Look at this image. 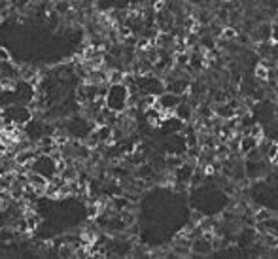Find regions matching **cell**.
Returning a JSON list of instances; mask_svg holds the SVG:
<instances>
[{
	"mask_svg": "<svg viewBox=\"0 0 278 259\" xmlns=\"http://www.w3.org/2000/svg\"><path fill=\"white\" fill-rule=\"evenodd\" d=\"M104 106L110 108L112 112H117V114H123L127 110V106H129V89H127L123 82L108 86L104 95Z\"/></svg>",
	"mask_w": 278,
	"mask_h": 259,
	"instance_id": "obj_1",
	"label": "cell"
},
{
	"mask_svg": "<svg viewBox=\"0 0 278 259\" xmlns=\"http://www.w3.org/2000/svg\"><path fill=\"white\" fill-rule=\"evenodd\" d=\"M30 171H34V173H40L42 176H46L48 180H51L55 174H59V169H57V161L48 154H38L34 159H32V163H30Z\"/></svg>",
	"mask_w": 278,
	"mask_h": 259,
	"instance_id": "obj_2",
	"label": "cell"
},
{
	"mask_svg": "<svg viewBox=\"0 0 278 259\" xmlns=\"http://www.w3.org/2000/svg\"><path fill=\"white\" fill-rule=\"evenodd\" d=\"M180 100H182V96L180 95L171 93V91H163V93H159V95H157L155 106H157L159 110H169V112H173Z\"/></svg>",
	"mask_w": 278,
	"mask_h": 259,
	"instance_id": "obj_3",
	"label": "cell"
},
{
	"mask_svg": "<svg viewBox=\"0 0 278 259\" xmlns=\"http://www.w3.org/2000/svg\"><path fill=\"white\" fill-rule=\"evenodd\" d=\"M193 112H195V108H193L191 102H189L187 98H182V100L176 104V108L173 110V115L174 117H178L184 123H189V121H193Z\"/></svg>",
	"mask_w": 278,
	"mask_h": 259,
	"instance_id": "obj_4",
	"label": "cell"
},
{
	"mask_svg": "<svg viewBox=\"0 0 278 259\" xmlns=\"http://www.w3.org/2000/svg\"><path fill=\"white\" fill-rule=\"evenodd\" d=\"M25 176H27V183H29L30 187L38 193V195H44L46 187H48V182H49L48 178H46V176H42L40 173H34V171H29Z\"/></svg>",
	"mask_w": 278,
	"mask_h": 259,
	"instance_id": "obj_5",
	"label": "cell"
},
{
	"mask_svg": "<svg viewBox=\"0 0 278 259\" xmlns=\"http://www.w3.org/2000/svg\"><path fill=\"white\" fill-rule=\"evenodd\" d=\"M191 254H199V256H206V254H210L214 246H212L210 240H206L204 237H197V239L191 240Z\"/></svg>",
	"mask_w": 278,
	"mask_h": 259,
	"instance_id": "obj_6",
	"label": "cell"
},
{
	"mask_svg": "<svg viewBox=\"0 0 278 259\" xmlns=\"http://www.w3.org/2000/svg\"><path fill=\"white\" fill-rule=\"evenodd\" d=\"M258 138H256V136H252V135H248V133H244V135L240 136L239 138V154H248L250 150H252V148H256V146H258Z\"/></svg>",
	"mask_w": 278,
	"mask_h": 259,
	"instance_id": "obj_7",
	"label": "cell"
},
{
	"mask_svg": "<svg viewBox=\"0 0 278 259\" xmlns=\"http://www.w3.org/2000/svg\"><path fill=\"white\" fill-rule=\"evenodd\" d=\"M125 78L123 68H110L108 70V84H121Z\"/></svg>",
	"mask_w": 278,
	"mask_h": 259,
	"instance_id": "obj_8",
	"label": "cell"
},
{
	"mask_svg": "<svg viewBox=\"0 0 278 259\" xmlns=\"http://www.w3.org/2000/svg\"><path fill=\"white\" fill-rule=\"evenodd\" d=\"M237 34H239V29H235V27H231V25H225L223 29H221V38L223 40H229V42H235L237 40Z\"/></svg>",
	"mask_w": 278,
	"mask_h": 259,
	"instance_id": "obj_9",
	"label": "cell"
},
{
	"mask_svg": "<svg viewBox=\"0 0 278 259\" xmlns=\"http://www.w3.org/2000/svg\"><path fill=\"white\" fill-rule=\"evenodd\" d=\"M273 216H275V214H273V212H271V210H267V208H261V210H258V212H256V214H254V220L259 221V223H261V221L271 220Z\"/></svg>",
	"mask_w": 278,
	"mask_h": 259,
	"instance_id": "obj_10",
	"label": "cell"
},
{
	"mask_svg": "<svg viewBox=\"0 0 278 259\" xmlns=\"http://www.w3.org/2000/svg\"><path fill=\"white\" fill-rule=\"evenodd\" d=\"M246 133L248 135H252V136H256V138H263V127L261 125H258V123H254V125H250L248 129H246Z\"/></svg>",
	"mask_w": 278,
	"mask_h": 259,
	"instance_id": "obj_11",
	"label": "cell"
},
{
	"mask_svg": "<svg viewBox=\"0 0 278 259\" xmlns=\"http://www.w3.org/2000/svg\"><path fill=\"white\" fill-rule=\"evenodd\" d=\"M199 46H201L202 49H214L216 48V42H214L212 36H201V38H199Z\"/></svg>",
	"mask_w": 278,
	"mask_h": 259,
	"instance_id": "obj_12",
	"label": "cell"
},
{
	"mask_svg": "<svg viewBox=\"0 0 278 259\" xmlns=\"http://www.w3.org/2000/svg\"><path fill=\"white\" fill-rule=\"evenodd\" d=\"M254 76L258 78L259 82H267V67H263L261 63H259L256 70H254Z\"/></svg>",
	"mask_w": 278,
	"mask_h": 259,
	"instance_id": "obj_13",
	"label": "cell"
},
{
	"mask_svg": "<svg viewBox=\"0 0 278 259\" xmlns=\"http://www.w3.org/2000/svg\"><path fill=\"white\" fill-rule=\"evenodd\" d=\"M269 40L273 44H278V23H273L271 25V32H269Z\"/></svg>",
	"mask_w": 278,
	"mask_h": 259,
	"instance_id": "obj_14",
	"label": "cell"
},
{
	"mask_svg": "<svg viewBox=\"0 0 278 259\" xmlns=\"http://www.w3.org/2000/svg\"><path fill=\"white\" fill-rule=\"evenodd\" d=\"M8 59H11L10 57V51H8V49L0 44V61H8Z\"/></svg>",
	"mask_w": 278,
	"mask_h": 259,
	"instance_id": "obj_15",
	"label": "cell"
},
{
	"mask_svg": "<svg viewBox=\"0 0 278 259\" xmlns=\"http://www.w3.org/2000/svg\"><path fill=\"white\" fill-rule=\"evenodd\" d=\"M202 218H204V216H202L201 212H193V223H199Z\"/></svg>",
	"mask_w": 278,
	"mask_h": 259,
	"instance_id": "obj_16",
	"label": "cell"
},
{
	"mask_svg": "<svg viewBox=\"0 0 278 259\" xmlns=\"http://www.w3.org/2000/svg\"><path fill=\"white\" fill-rule=\"evenodd\" d=\"M220 2H231V0H220Z\"/></svg>",
	"mask_w": 278,
	"mask_h": 259,
	"instance_id": "obj_17",
	"label": "cell"
}]
</instances>
